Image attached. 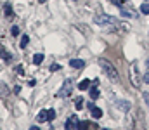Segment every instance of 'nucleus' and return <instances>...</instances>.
<instances>
[{
	"label": "nucleus",
	"instance_id": "obj_8",
	"mask_svg": "<svg viewBox=\"0 0 149 130\" xmlns=\"http://www.w3.org/2000/svg\"><path fill=\"white\" fill-rule=\"evenodd\" d=\"M0 57H2L5 63H10V61H12V56H10V52H9L5 47H0Z\"/></svg>",
	"mask_w": 149,
	"mask_h": 130
},
{
	"label": "nucleus",
	"instance_id": "obj_26",
	"mask_svg": "<svg viewBox=\"0 0 149 130\" xmlns=\"http://www.w3.org/2000/svg\"><path fill=\"white\" fill-rule=\"evenodd\" d=\"M19 92H21V87L16 85V87H14V94H19Z\"/></svg>",
	"mask_w": 149,
	"mask_h": 130
},
{
	"label": "nucleus",
	"instance_id": "obj_6",
	"mask_svg": "<svg viewBox=\"0 0 149 130\" xmlns=\"http://www.w3.org/2000/svg\"><path fill=\"white\" fill-rule=\"evenodd\" d=\"M120 14H121L123 17H132V19L137 17V12H135V10H132V9H125L123 5L120 7Z\"/></svg>",
	"mask_w": 149,
	"mask_h": 130
},
{
	"label": "nucleus",
	"instance_id": "obj_7",
	"mask_svg": "<svg viewBox=\"0 0 149 130\" xmlns=\"http://www.w3.org/2000/svg\"><path fill=\"white\" fill-rule=\"evenodd\" d=\"M3 12H5V17H7V19H12V17H14L12 5H10L9 2H5V3H3Z\"/></svg>",
	"mask_w": 149,
	"mask_h": 130
},
{
	"label": "nucleus",
	"instance_id": "obj_11",
	"mask_svg": "<svg viewBox=\"0 0 149 130\" xmlns=\"http://www.w3.org/2000/svg\"><path fill=\"white\" fill-rule=\"evenodd\" d=\"M116 108L127 113V111L130 109V102H128V101H118V102H116Z\"/></svg>",
	"mask_w": 149,
	"mask_h": 130
},
{
	"label": "nucleus",
	"instance_id": "obj_25",
	"mask_svg": "<svg viewBox=\"0 0 149 130\" xmlns=\"http://www.w3.org/2000/svg\"><path fill=\"white\" fill-rule=\"evenodd\" d=\"M111 3H114V5H118V7H121L123 0H111Z\"/></svg>",
	"mask_w": 149,
	"mask_h": 130
},
{
	"label": "nucleus",
	"instance_id": "obj_21",
	"mask_svg": "<svg viewBox=\"0 0 149 130\" xmlns=\"http://www.w3.org/2000/svg\"><path fill=\"white\" fill-rule=\"evenodd\" d=\"M47 111H49V122H52L56 118V111L54 109H47Z\"/></svg>",
	"mask_w": 149,
	"mask_h": 130
},
{
	"label": "nucleus",
	"instance_id": "obj_20",
	"mask_svg": "<svg viewBox=\"0 0 149 130\" xmlns=\"http://www.w3.org/2000/svg\"><path fill=\"white\" fill-rule=\"evenodd\" d=\"M16 71L19 73V76H23V75H24V68H23V64H17V66H16Z\"/></svg>",
	"mask_w": 149,
	"mask_h": 130
},
{
	"label": "nucleus",
	"instance_id": "obj_27",
	"mask_svg": "<svg viewBox=\"0 0 149 130\" xmlns=\"http://www.w3.org/2000/svg\"><path fill=\"white\" fill-rule=\"evenodd\" d=\"M144 82H146V83H149V73H146V76H144Z\"/></svg>",
	"mask_w": 149,
	"mask_h": 130
},
{
	"label": "nucleus",
	"instance_id": "obj_5",
	"mask_svg": "<svg viewBox=\"0 0 149 130\" xmlns=\"http://www.w3.org/2000/svg\"><path fill=\"white\" fill-rule=\"evenodd\" d=\"M64 127H66V130H76L78 129V116H76V115H71V116L66 120Z\"/></svg>",
	"mask_w": 149,
	"mask_h": 130
},
{
	"label": "nucleus",
	"instance_id": "obj_3",
	"mask_svg": "<svg viewBox=\"0 0 149 130\" xmlns=\"http://www.w3.org/2000/svg\"><path fill=\"white\" fill-rule=\"evenodd\" d=\"M128 78H130L132 85L135 87V88L141 87V75H139V66H137V63H130V66H128Z\"/></svg>",
	"mask_w": 149,
	"mask_h": 130
},
{
	"label": "nucleus",
	"instance_id": "obj_14",
	"mask_svg": "<svg viewBox=\"0 0 149 130\" xmlns=\"http://www.w3.org/2000/svg\"><path fill=\"white\" fill-rule=\"evenodd\" d=\"M88 87H90V80H87V78H85V80H81V82L78 83V88H80V90H87Z\"/></svg>",
	"mask_w": 149,
	"mask_h": 130
},
{
	"label": "nucleus",
	"instance_id": "obj_15",
	"mask_svg": "<svg viewBox=\"0 0 149 130\" xmlns=\"http://www.w3.org/2000/svg\"><path fill=\"white\" fill-rule=\"evenodd\" d=\"M7 95H9V90H7V85H5V83L2 82V83H0V97H7Z\"/></svg>",
	"mask_w": 149,
	"mask_h": 130
},
{
	"label": "nucleus",
	"instance_id": "obj_1",
	"mask_svg": "<svg viewBox=\"0 0 149 130\" xmlns=\"http://www.w3.org/2000/svg\"><path fill=\"white\" fill-rule=\"evenodd\" d=\"M95 24H99V26H109V28H120V30H128V24H121V23H118L114 17L111 16H108V14H97L95 16Z\"/></svg>",
	"mask_w": 149,
	"mask_h": 130
},
{
	"label": "nucleus",
	"instance_id": "obj_4",
	"mask_svg": "<svg viewBox=\"0 0 149 130\" xmlns=\"http://www.w3.org/2000/svg\"><path fill=\"white\" fill-rule=\"evenodd\" d=\"M71 88H73V82L68 78V80H64V83H63V87L57 90V97L59 99H64V97H68V95H71Z\"/></svg>",
	"mask_w": 149,
	"mask_h": 130
},
{
	"label": "nucleus",
	"instance_id": "obj_28",
	"mask_svg": "<svg viewBox=\"0 0 149 130\" xmlns=\"http://www.w3.org/2000/svg\"><path fill=\"white\" fill-rule=\"evenodd\" d=\"M38 2H42V3H43V2H45V0H38Z\"/></svg>",
	"mask_w": 149,
	"mask_h": 130
},
{
	"label": "nucleus",
	"instance_id": "obj_17",
	"mask_svg": "<svg viewBox=\"0 0 149 130\" xmlns=\"http://www.w3.org/2000/svg\"><path fill=\"white\" fill-rule=\"evenodd\" d=\"M33 63L35 64H42L43 63V54H35L33 56Z\"/></svg>",
	"mask_w": 149,
	"mask_h": 130
},
{
	"label": "nucleus",
	"instance_id": "obj_2",
	"mask_svg": "<svg viewBox=\"0 0 149 130\" xmlns=\"http://www.w3.org/2000/svg\"><path fill=\"white\" fill-rule=\"evenodd\" d=\"M99 66H101V70H102V73L113 80V82H118V71H116V68L113 66V63H109L108 59H104V57H101L99 59Z\"/></svg>",
	"mask_w": 149,
	"mask_h": 130
},
{
	"label": "nucleus",
	"instance_id": "obj_12",
	"mask_svg": "<svg viewBox=\"0 0 149 130\" xmlns=\"http://www.w3.org/2000/svg\"><path fill=\"white\" fill-rule=\"evenodd\" d=\"M90 113H92V118H94V120H99V118L102 116V109H99V108H95V106L90 109Z\"/></svg>",
	"mask_w": 149,
	"mask_h": 130
},
{
	"label": "nucleus",
	"instance_id": "obj_23",
	"mask_svg": "<svg viewBox=\"0 0 149 130\" xmlns=\"http://www.w3.org/2000/svg\"><path fill=\"white\" fill-rule=\"evenodd\" d=\"M142 95H144V101H146V104H148V108H149V92L146 90V92H144Z\"/></svg>",
	"mask_w": 149,
	"mask_h": 130
},
{
	"label": "nucleus",
	"instance_id": "obj_9",
	"mask_svg": "<svg viewBox=\"0 0 149 130\" xmlns=\"http://www.w3.org/2000/svg\"><path fill=\"white\" fill-rule=\"evenodd\" d=\"M37 122H38V123H43V122H49V111H47V109H42V111L38 113V116H37Z\"/></svg>",
	"mask_w": 149,
	"mask_h": 130
},
{
	"label": "nucleus",
	"instance_id": "obj_18",
	"mask_svg": "<svg viewBox=\"0 0 149 130\" xmlns=\"http://www.w3.org/2000/svg\"><path fill=\"white\" fill-rule=\"evenodd\" d=\"M74 108H76L78 111H80V109H83V99H81V97H78V99L74 101Z\"/></svg>",
	"mask_w": 149,
	"mask_h": 130
},
{
	"label": "nucleus",
	"instance_id": "obj_19",
	"mask_svg": "<svg viewBox=\"0 0 149 130\" xmlns=\"http://www.w3.org/2000/svg\"><path fill=\"white\" fill-rule=\"evenodd\" d=\"M141 12L142 14H149V3H142L141 5Z\"/></svg>",
	"mask_w": 149,
	"mask_h": 130
},
{
	"label": "nucleus",
	"instance_id": "obj_16",
	"mask_svg": "<svg viewBox=\"0 0 149 130\" xmlns=\"http://www.w3.org/2000/svg\"><path fill=\"white\" fill-rule=\"evenodd\" d=\"M28 42H30V37H28V35H23V37H21V43H19V45H21V49H26Z\"/></svg>",
	"mask_w": 149,
	"mask_h": 130
},
{
	"label": "nucleus",
	"instance_id": "obj_10",
	"mask_svg": "<svg viewBox=\"0 0 149 130\" xmlns=\"http://www.w3.org/2000/svg\"><path fill=\"white\" fill-rule=\"evenodd\" d=\"M70 66L74 68V70H81L85 66V61H81V59H71L70 61Z\"/></svg>",
	"mask_w": 149,
	"mask_h": 130
},
{
	"label": "nucleus",
	"instance_id": "obj_24",
	"mask_svg": "<svg viewBox=\"0 0 149 130\" xmlns=\"http://www.w3.org/2000/svg\"><path fill=\"white\" fill-rule=\"evenodd\" d=\"M59 70H61L59 64H52V66H50V71H59Z\"/></svg>",
	"mask_w": 149,
	"mask_h": 130
},
{
	"label": "nucleus",
	"instance_id": "obj_13",
	"mask_svg": "<svg viewBox=\"0 0 149 130\" xmlns=\"http://www.w3.org/2000/svg\"><path fill=\"white\" fill-rule=\"evenodd\" d=\"M88 95H90V99H92V101L99 99V88H95V87H94V88H90V90H88Z\"/></svg>",
	"mask_w": 149,
	"mask_h": 130
},
{
	"label": "nucleus",
	"instance_id": "obj_22",
	"mask_svg": "<svg viewBox=\"0 0 149 130\" xmlns=\"http://www.w3.org/2000/svg\"><path fill=\"white\" fill-rule=\"evenodd\" d=\"M10 33H12L14 37H17V35H19V28H17V26H12V30H10Z\"/></svg>",
	"mask_w": 149,
	"mask_h": 130
},
{
	"label": "nucleus",
	"instance_id": "obj_29",
	"mask_svg": "<svg viewBox=\"0 0 149 130\" xmlns=\"http://www.w3.org/2000/svg\"><path fill=\"white\" fill-rule=\"evenodd\" d=\"M148 66H149V59H148Z\"/></svg>",
	"mask_w": 149,
	"mask_h": 130
}]
</instances>
